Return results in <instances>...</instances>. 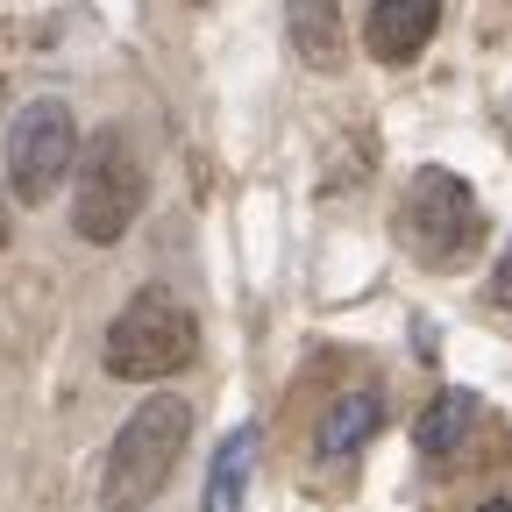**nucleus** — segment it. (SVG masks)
Wrapping results in <instances>:
<instances>
[{
	"label": "nucleus",
	"mask_w": 512,
	"mask_h": 512,
	"mask_svg": "<svg viewBox=\"0 0 512 512\" xmlns=\"http://www.w3.org/2000/svg\"><path fill=\"white\" fill-rule=\"evenodd\" d=\"M249 463H256V427H235L221 448H214V470H207V491H200V512H242V491H249Z\"/></svg>",
	"instance_id": "obj_9"
},
{
	"label": "nucleus",
	"mask_w": 512,
	"mask_h": 512,
	"mask_svg": "<svg viewBox=\"0 0 512 512\" xmlns=\"http://www.w3.org/2000/svg\"><path fill=\"white\" fill-rule=\"evenodd\" d=\"M185 434H192V406H185V399H171V392L143 399L136 413L121 420V434L107 441L100 505H107V512H143V505L171 484V470H178V456H185Z\"/></svg>",
	"instance_id": "obj_1"
},
{
	"label": "nucleus",
	"mask_w": 512,
	"mask_h": 512,
	"mask_svg": "<svg viewBox=\"0 0 512 512\" xmlns=\"http://www.w3.org/2000/svg\"><path fill=\"white\" fill-rule=\"evenodd\" d=\"M192 356H200V328H192V313L171 292H136L107 328V370L128 384L178 377Z\"/></svg>",
	"instance_id": "obj_2"
},
{
	"label": "nucleus",
	"mask_w": 512,
	"mask_h": 512,
	"mask_svg": "<svg viewBox=\"0 0 512 512\" xmlns=\"http://www.w3.org/2000/svg\"><path fill=\"white\" fill-rule=\"evenodd\" d=\"M470 420H477V399L470 392H441L427 413H420V427H413V441H420V456H456V441L470 434Z\"/></svg>",
	"instance_id": "obj_10"
},
{
	"label": "nucleus",
	"mask_w": 512,
	"mask_h": 512,
	"mask_svg": "<svg viewBox=\"0 0 512 512\" xmlns=\"http://www.w3.org/2000/svg\"><path fill=\"white\" fill-rule=\"evenodd\" d=\"M399 228H406V242H413V256L427 271H456L463 256L477 249V235H484V207H477V192L456 171H434L427 164L413 178V192H406Z\"/></svg>",
	"instance_id": "obj_3"
},
{
	"label": "nucleus",
	"mask_w": 512,
	"mask_h": 512,
	"mask_svg": "<svg viewBox=\"0 0 512 512\" xmlns=\"http://www.w3.org/2000/svg\"><path fill=\"white\" fill-rule=\"evenodd\" d=\"M377 427H384V399H377V392H342V399L328 406V420H320L313 448H320L328 463H342V456H356Z\"/></svg>",
	"instance_id": "obj_7"
},
{
	"label": "nucleus",
	"mask_w": 512,
	"mask_h": 512,
	"mask_svg": "<svg viewBox=\"0 0 512 512\" xmlns=\"http://www.w3.org/2000/svg\"><path fill=\"white\" fill-rule=\"evenodd\" d=\"M79 157V121L64 100H29L8 128V185L15 200H43V192L64 185V171H72Z\"/></svg>",
	"instance_id": "obj_5"
},
{
	"label": "nucleus",
	"mask_w": 512,
	"mask_h": 512,
	"mask_svg": "<svg viewBox=\"0 0 512 512\" xmlns=\"http://www.w3.org/2000/svg\"><path fill=\"white\" fill-rule=\"evenodd\" d=\"M477 512H512V505H505V498H491V505H477Z\"/></svg>",
	"instance_id": "obj_12"
},
{
	"label": "nucleus",
	"mask_w": 512,
	"mask_h": 512,
	"mask_svg": "<svg viewBox=\"0 0 512 512\" xmlns=\"http://www.w3.org/2000/svg\"><path fill=\"white\" fill-rule=\"evenodd\" d=\"M285 22H292V43L313 72L342 64V0H285Z\"/></svg>",
	"instance_id": "obj_8"
},
{
	"label": "nucleus",
	"mask_w": 512,
	"mask_h": 512,
	"mask_svg": "<svg viewBox=\"0 0 512 512\" xmlns=\"http://www.w3.org/2000/svg\"><path fill=\"white\" fill-rule=\"evenodd\" d=\"M136 214H143V164H136V150H128L121 136H100L86 150V164H79L72 228L107 249V242H121L128 228H136Z\"/></svg>",
	"instance_id": "obj_4"
},
{
	"label": "nucleus",
	"mask_w": 512,
	"mask_h": 512,
	"mask_svg": "<svg viewBox=\"0 0 512 512\" xmlns=\"http://www.w3.org/2000/svg\"><path fill=\"white\" fill-rule=\"evenodd\" d=\"M434 29H441V0H377L370 22H363V43L377 64H406L427 50Z\"/></svg>",
	"instance_id": "obj_6"
},
{
	"label": "nucleus",
	"mask_w": 512,
	"mask_h": 512,
	"mask_svg": "<svg viewBox=\"0 0 512 512\" xmlns=\"http://www.w3.org/2000/svg\"><path fill=\"white\" fill-rule=\"evenodd\" d=\"M0 249H8V214H0Z\"/></svg>",
	"instance_id": "obj_13"
},
{
	"label": "nucleus",
	"mask_w": 512,
	"mask_h": 512,
	"mask_svg": "<svg viewBox=\"0 0 512 512\" xmlns=\"http://www.w3.org/2000/svg\"><path fill=\"white\" fill-rule=\"evenodd\" d=\"M491 299L512 306V242H505V256H498V271H491Z\"/></svg>",
	"instance_id": "obj_11"
}]
</instances>
